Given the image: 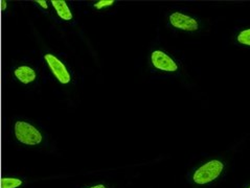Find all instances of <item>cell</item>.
I'll return each instance as SVG.
<instances>
[{"instance_id":"1","label":"cell","mask_w":250,"mask_h":188,"mask_svg":"<svg viewBox=\"0 0 250 188\" xmlns=\"http://www.w3.org/2000/svg\"><path fill=\"white\" fill-rule=\"evenodd\" d=\"M224 169V163L217 159L210 160L207 163L201 165L199 169H197L193 175V181L196 184L205 185L212 181L217 180Z\"/></svg>"},{"instance_id":"2","label":"cell","mask_w":250,"mask_h":188,"mask_svg":"<svg viewBox=\"0 0 250 188\" xmlns=\"http://www.w3.org/2000/svg\"><path fill=\"white\" fill-rule=\"evenodd\" d=\"M14 132L16 139L26 146H38L43 140L39 130L26 121H16Z\"/></svg>"},{"instance_id":"3","label":"cell","mask_w":250,"mask_h":188,"mask_svg":"<svg viewBox=\"0 0 250 188\" xmlns=\"http://www.w3.org/2000/svg\"><path fill=\"white\" fill-rule=\"evenodd\" d=\"M44 60L46 61L49 69L53 72L55 77L63 85L70 83L71 75L65 65L54 55L47 54L44 56Z\"/></svg>"},{"instance_id":"4","label":"cell","mask_w":250,"mask_h":188,"mask_svg":"<svg viewBox=\"0 0 250 188\" xmlns=\"http://www.w3.org/2000/svg\"><path fill=\"white\" fill-rule=\"evenodd\" d=\"M168 20H170V24L173 27L178 28V30L181 31L196 32L199 30V22L195 18L186 15L183 13L175 12L171 14L170 17H168Z\"/></svg>"},{"instance_id":"5","label":"cell","mask_w":250,"mask_h":188,"mask_svg":"<svg viewBox=\"0 0 250 188\" xmlns=\"http://www.w3.org/2000/svg\"><path fill=\"white\" fill-rule=\"evenodd\" d=\"M151 62L154 67L161 71L175 72L178 70L177 63L163 50H154L151 55Z\"/></svg>"},{"instance_id":"6","label":"cell","mask_w":250,"mask_h":188,"mask_svg":"<svg viewBox=\"0 0 250 188\" xmlns=\"http://www.w3.org/2000/svg\"><path fill=\"white\" fill-rule=\"evenodd\" d=\"M14 75L16 76V78L19 79L21 83H23L25 85L29 84V83H33L37 77L36 71L32 67L26 66V65H23V66H19L15 69Z\"/></svg>"},{"instance_id":"7","label":"cell","mask_w":250,"mask_h":188,"mask_svg":"<svg viewBox=\"0 0 250 188\" xmlns=\"http://www.w3.org/2000/svg\"><path fill=\"white\" fill-rule=\"evenodd\" d=\"M51 4H53L54 9L56 10L58 16L61 19L65 21H69L72 19V13L69 9V6L65 1H63V0H53Z\"/></svg>"},{"instance_id":"8","label":"cell","mask_w":250,"mask_h":188,"mask_svg":"<svg viewBox=\"0 0 250 188\" xmlns=\"http://www.w3.org/2000/svg\"><path fill=\"white\" fill-rule=\"evenodd\" d=\"M22 185V181L17 178H2L1 188H18Z\"/></svg>"},{"instance_id":"9","label":"cell","mask_w":250,"mask_h":188,"mask_svg":"<svg viewBox=\"0 0 250 188\" xmlns=\"http://www.w3.org/2000/svg\"><path fill=\"white\" fill-rule=\"evenodd\" d=\"M237 41L241 45L250 46V28L240 32L237 36Z\"/></svg>"},{"instance_id":"10","label":"cell","mask_w":250,"mask_h":188,"mask_svg":"<svg viewBox=\"0 0 250 188\" xmlns=\"http://www.w3.org/2000/svg\"><path fill=\"white\" fill-rule=\"evenodd\" d=\"M112 4H114V0H101V1L94 3L93 6L95 9L101 10L103 8H106V6H111Z\"/></svg>"},{"instance_id":"11","label":"cell","mask_w":250,"mask_h":188,"mask_svg":"<svg viewBox=\"0 0 250 188\" xmlns=\"http://www.w3.org/2000/svg\"><path fill=\"white\" fill-rule=\"evenodd\" d=\"M36 3H38L43 9H47V2L44 1V0H37Z\"/></svg>"},{"instance_id":"12","label":"cell","mask_w":250,"mask_h":188,"mask_svg":"<svg viewBox=\"0 0 250 188\" xmlns=\"http://www.w3.org/2000/svg\"><path fill=\"white\" fill-rule=\"evenodd\" d=\"M88 188H107V186L104 184H99V185H94V186L88 187Z\"/></svg>"},{"instance_id":"13","label":"cell","mask_w":250,"mask_h":188,"mask_svg":"<svg viewBox=\"0 0 250 188\" xmlns=\"http://www.w3.org/2000/svg\"><path fill=\"white\" fill-rule=\"evenodd\" d=\"M6 9V1L5 0H1V10L4 11Z\"/></svg>"},{"instance_id":"14","label":"cell","mask_w":250,"mask_h":188,"mask_svg":"<svg viewBox=\"0 0 250 188\" xmlns=\"http://www.w3.org/2000/svg\"><path fill=\"white\" fill-rule=\"evenodd\" d=\"M248 188H250V186H249V187H248Z\"/></svg>"}]
</instances>
